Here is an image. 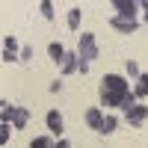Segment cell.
Returning <instances> with one entry per match:
<instances>
[{"label": "cell", "mask_w": 148, "mask_h": 148, "mask_svg": "<svg viewBox=\"0 0 148 148\" xmlns=\"http://www.w3.org/2000/svg\"><path fill=\"white\" fill-rule=\"evenodd\" d=\"M39 12H42L45 21H53V3H51V0H42V3H39Z\"/></svg>", "instance_id": "obj_14"}, {"label": "cell", "mask_w": 148, "mask_h": 148, "mask_svg": "<svg viewBox=\"0 0 148 148\" xmlns=\"http://www.w3.org/2000/svg\"><path fill=\"white\" fill-rule=\"evenodd\" d=\"M80 21H83V12H80L77 6L68 9V30H71V33H77V30H80Z\"/></svg>", "instance_id": "obj_11"}, {"label": "cell", "mask_w": 148, "mask_h": 148, "mask_svg": "<svg viewBox=\"0 0 148 148\" xmlns=\"http://www.w3.org/2000/svg\"><path fill=\"white\" fill-rule=\"evenodd\" d=\"M3 51H12V53L18 51V39H15V36H6V39H3Z\"/></svg>", "instance_id": "obj_18"}, {"label": "cell", "mask_w": 148, "mask_h": 148, "mask_svg": "<svg viewBox=\"0 0 148 148\" xmlns=\"http://www.w3.org/2000/svg\"><path fill=\"white\" fill-rule=\"evenodd\" d=\"M125 71L130 74V77H139V65L133 62V59H127V65H125Z\"/></svg>", "instance_id": "obj_19"}, {"label": "cell", "mask_w": 148, "mask_h": 148, "mask_svg": "<svg viewBox=\"0 0 148 148\" xmlns=\"http://www.w3.org/2000/svg\"><path fill=\"white\" fill-rule=\"evenodd\" d=\"M30 148H53V142L47 139V136H36V139L30 142Z\"/></svg>", "instance_id": "obj_17"}, {"label": "cell", "mask_w": 148, "mask_h": 148, "mask_svg": "<svg viewBox=\"0 0 148 148\" xmlns=\"http://www.w3.org/2000/svg\"><path fill=\"white\" fill-rule=\"evenodd\" d=\"M133 95L136 98H148V74H139V83H136V89H133Z\"/></svg>", "instance_id": "obj_13"}, {"label": "cell", "mask_w": 148, "mask_h": 148, "mask_svg": "<svg viewBox=\"0 0 148 148\" xmlns=\"http://www.w3.org/2000/svg\"><path fill=\"white\" fill-rule=\"evenodd\" d=\"M98 56H101V51L95 45V36L92 33H80V39H77V71L86 74L89 71V62L98 59Z\"/></svg>", "instance_id": "obj_2"}, {"label": "cell", "mask_w": 148, "mask_h": 148, "mask_svg": "<svg viewBox=\"0 0 148 148\" xmlns=\"http://www.w3.org/2000/svg\"><path fill=\"white\" fill-rule=\"evenodd\" d=\"M116 130H119V119H116V116H107V119H104L101 133H104V136H110V133H116Z\"/></svg>", "instance_id": "obj_12"}, {"label": "cell", "mask_w": 148, "mask_h": 148, "mask_svg": "<svg viewBox=\"0 0 148 148\" xmlns=\"http://www.w3.org/2000/svg\"><path fill=\"white\" fill-rule=\"evenodd\" d=\"M21 59H24V62H30V59H33V47H30V45L21 47Z\"/></svg>", "instance_id": "obj_20"}, {"label": "cell", "mask_w": 148, "mask_h": 148, "mask_svg": "<svg viewBox=\"0 0 148 148\" xmlns=\"http://www.w3.org/2000/svg\"><path fill=\"white\" fill-rule=\"evenodd\" d=\"M125 119H127V125H133V127H139L142 121L148 119V104H133L127 113H125Z\"/></svg>", "instance_id": "obj_5"}, {"label": "cell", "mask_w": 148, "mask_h": 148, "mask_svg": "<svg viewBox=\"0 0 148 148\" xmlns=\"http://www.w3.org/2000/svg\"><path fill=\"white\" fill-rule=\"evenodd\" d=\"M45 125H47V130H51L56 139H62V130H65V125H62V113H59V110H51V113L45 116Z\"/></svg>", "instance_id": "obj_3"}, {"label": "cell", "mask_w": 148, "mask_h": 148, "mask_svg": "<svg viewBox=\"0 0 148 148\" xmlns=\"http://www.w3.org/2000/svg\"><path fill=\"white\" fill-rule=\"evenodd\" d=\"M139 6H145V24H148V0H145V3H139Z\"/></svg>", "instance_id": "obj_23"}, {"label": "cell", "mask_w": 148, "mask_h": 148, "mask_svg": "<svg viewBox=\"0 0 148 148\" xmlns=\"http://www.w3.org/2000/svg\"><path fill=\"white\" fill-rule=\"evenodd\" d=\"M86 125H89V130L101 133V127H104V116H101V110H98V107H89V110H86Z\"/></svg>", "instance_id": "obj_6"}, {"label": "cell", "mask_w": 148, "mask_h": 148, "mask_svg": "<svg viewBox=\"0 0 148 148\" xmlns=\"http://www.w3.org/2000/svg\"><path fill=\"white\" fill-rule=\"evenodd\" d=\"M30 125V110L27 107H18L15 110V119H12V127H27Z\"/></svg>", "instance_id": "obj_9"}, {"label": "cell", "mask_w": 148, "mask_h": 148, "mask_svg": "<svg viewBox=\"0 0 148 148\" xmlns=\"http://www.w3.org/2000/svg\"><path fill=\"white\" fill-rule=\"evenodd\" d=\"M15 59H21V53H12V51H3V62H15Z\"/></svg>", "instance_id": "obj_21"}, {"label": "cell", "mask_w": 148, "mask_h": 148, "mask_svg": "<svg viewBox=\"0 0 148 148\" xmlns=\"http://www.w3.org/2000/svg\"><path fill=\"white\" fill-rule=\"evenodd\" d=\"M65 53H68V51H65L59 42H51V45H47V56H51V62H59V65H62Z\"/></svg>", "instance_id": "obj_7"}, {"label": "cell", "mask_w": 148, "mask_h": 148, "mask_svg": "<svg viewBox=\"0 0 148 148\" xmlns=\"http://www.w3.org/2000/svg\"><path fill=\"white\" fill-rule=\"evenodd\" d=\"M9 133H12V125L3 121V125H0V145H3V148H6V142H9Z\"/></svg>", "instance_id": "obj_16"}, {"label": "cell", "mask_w": 148, "mask_h": 148, "mask_svg": "<svg viewBox=\"0 0 148 148\" xmlns=\"http://www.w3.org/2000/svg\"><path fill=\"white\" fill-rule=\"evenodd\" d=\"M77 71V51H68L62 59V74H74Z\"/></svg>", "instance_id": "obj_10"}, {"label": "cell", "mask_w": 148, "mask_h": 148, "mask_svg": "<svg viewBox=\"0 0 148 148\" xmlns=\"http://www.w3.org/2000/svg\"><path fill=\"white\" fill-rule=\"evenodd\" d=\"M113 6H116V12H119V18L136 21V9H139V3H133V0H113Z\"/></svg>", "instance_id": "obj_4"}, {"label": "cell", "mask_w": 148, "mask_h": 148, "mask_svg": "<svg viewBox=\"0 0 148 148\" xmlns=\"http://www.w3.org/2000/svg\"><path fill=\"white\" fill-rule=\"evenodd\" d=\"M101 104L127 113V110L136 104V95L127 89L125 77H119V74H104V77H101Z\"/></svg>", "instance_id": "obj_1"}, {"label": "cell", "mask_w": 148, "mask_h": 148, "mask_svg": "<svg viewBox=\"0 0 148 148\" xmlns=\"http://www.w3.org/2000/svg\"><path fill=\"white\" fill-rule=\"evenodd\" d=\"M53 148H71V142H68V139H56Z\"/></svg>", "instance_id": "obj_22"}, {"label": "cell", "mask_w": 148, "mask_h": 148, "mask_svg": "<svg viewBox=\"0 0 148 148\" xmlns=\"http://www.w3.org/2000/svg\"><path fill=\"white\" fill-rule=\"evenodd\" d=\"M110 24H113V27L119 30V33H125V36H130V33H136V21H125V18H113V21H110Z\"/></svg>", "instance_id": "obj_8"}, {"label": "cell", "mask_w": 148, "mask_h": 148, "mask_svg": "<svg viewBox=\"0 0 148 148\" xmlns=\"http://www.w3.org/2000/svg\"><path fill=\"white\" fill-rule=\"evenodd\" d=\"M15 104H3V113H0V119H3V121H9V125H12V119H15Z\"/></svg>", "instance_id": "obj_15"}]
</instances>
